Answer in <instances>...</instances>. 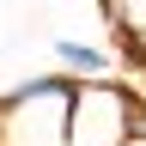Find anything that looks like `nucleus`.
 Segmentation results:
<instances>
[{
    "label": "nucleus",
    "mask_w": 146,
    "mask_h": 146,
    "mask_svg": "<svg viewBox=\"0 0 146 146\" xmlns=\"http://www.w3.org/2000/svg\"><path fill=\"white\" fill-rule=\"evenodd\" d=\"M55 61H61L73 79H116V49H98V43L55 36Z\"/></svg>",
    "instance_id": "1"
},
{
    "label": "nucleus",
    "mask_w": 146,
    "mask_h": 146,
    "mask_svg": "<svg viewBox=\"0 0 146 146\" xmlns=\"http://www.w3.org/2000/svg\"><path fill=\"white\" fill-rule=\"evenodd\" d=\"M122 146H146V140H122Z\"/></svg>",
    "instance_id": "2"
}]
</instances>
